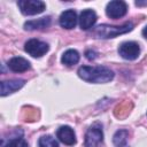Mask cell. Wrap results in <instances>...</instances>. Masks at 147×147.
<instances>
[{
    "label": "cell",
    "mask_w": 147,
    "mask_h": 147,
    "mask_svg": "<svg viewBox=\"0 0 147 147\" xmlns=\"http://www.w3.org/2000/svg\"><path fill=\"white\" fill-rule=\"evenodd\" d=\"M78 76L88 83L94 84H103L108 83L114 78V72L107 67L98 65V67H90L83 65L78 69Z\"/></svg>",
    "instance_id": "6da1fadb"
},
{
    "label": "cell",
    "mask_w": 147,
    "mask_h": 147,
    "mask_svg": "<svg viewBox=\"0 0 147 147\" xmlns=\"http://www.w3.org/2000/svg\"><path fill=\"white\" fill-rule=\"evenodd\" d=\"M133 29V24L131 22H126L123 25H109V24H100L95 26L92 31V34L95 38L108 39L115 38L119 34H124L130 32Z\"/></svg>",
    "instance_id": "7a4b0ae2"
},
{
    "label": "cell",
    "mask_w": 147,
    "mask_h": 147,
    "mask_svg": "<svg viewBox=\"0 0 147 147\" xmlns=\"http://www.w3.org/2000/svg\"><path fill=\"white\" fill-rule=\"evenodd\" d=\"M103 141L102 126L98 123L88 127L85 134V147H100Z\"/></svg>",
    "instance_id": "3957f363"
},
{
    "label": "cell",
    "mask_w": 147,
    "mask_h": 147,
    "mask_svg": "<svg viewBox=\"0 0 147 147\" xmlns=\"http://www.w3.org/2000/svg\"><path fill=\"white\" fill-rule=\"evenodd\" d=\"M17 5L24 15H37L46 9L45 2L40 0H20Z\"/></svg>",
    "instance_id": "277c9868"
},
{
    "label": "cell",
    "mask_w": 147,
    "mask_h": 147,
    "mask_svg": "<svg viewBox=\"0 0 147 147\" xmlns=\"http://www.w3.org/2000/svg\"><path fill=\"white\" fill-rule=\"evenodd\" d=\"M24 49L28 54H30L31 56L33 57H40L42 55H45L49 47L46 42L41 41V40H38V39H30L25 42L24 45Z\"/></svg>",
    "instance_id": "5b68a950"
},
{
    "label": "cell",
    "mask_w": 147,
    "mask_h": 147,
    "mask_svg": "<svg viewBox=\"0 0 147 147\" xmlns=\"http://www.w3.org/2000/svg\"><path fill=\"white\" fill-rule=\"evenodd\" d=\"M118 53L125 60H136L140 54L139 44L136 41H125L121 44V46L118 47Z\"/></svg>",
    "instance_id": "8992f818"
},
{
    "label": "cell",
    "mask_w": 147,
    "mask_h": 147,
    "mask_svg": "<svg viewBox=\"0 0 147 147\" xmlns=\"http://www.w3.org/2000/svg\"><path fill=\"white\" fill-rule=\"evenodd\" d=\"M127 11V5L124 1L121 0H114L108 2L107 7H106V14L108 17L110 18H119L123 17Z\"/></svg>",
    "instance_id": "52a82bcc"
},
{
    "label": "cell",
    "mask_w": 147,
    "mask_h": 147,
    "mask_svg": "<svg viewBox=\"0 0 147 147\" xmlns=\"http://www.w3.org/2000/svg\"><path fill=\"white\" fill-rule=\"evenodd\" d=\"M56 137L59 138V140L61 142H63L64 145H68V146H72L77 141L76 140V133H75L74 129L68 126V125L60 126L56 131Z\"/></svg>",
    "instance_id": "ba28073f"
},
{
    "label": "cell",
    "mask_w": 147,
    "mask_h": 147,
    "mask_svg": "<svg viewBox=\"0 0 147 147\" xmlns=\"http://www.w3.org/2000/svg\"><path fill=\"white\" fill-rule=\"evenodd\" d=\"M25 84V80L23 79H10V80H3L0 84V94L1 96H6L8 94L14 93L15 91L22 88Z\"/></svg>",
    "instance_id": "9c48e42d"
},
{
    "label": "cell",
    "mask_w": 147,
    "mask_h": 147,
    "mask_svg": "<svg viewBox=\"0 0 147 147\" xmlns=\"http://www.w3.org/2000/svg\"><path fill=\"white\" fill-rule=\"evenodd\" d=\"M77 14L74 9H68V10H64L61 16H60V20H59V23L60 25L63 28V29H74L77 24Z\"/></svg>",
    "instance_id": "30bf717a"
},
{
    "label": "cell",
    "mask_w": 147,
    "mask_h": 147,
    "mask_svg": "<svg viewBox=\"0 0 147 147\" xmlns=\"http://www.w3.org/2000/svg\"><path fill=\"white\" fill-rule=\"evenodd\" d=\"M79 25L83 30L91 29L96 22V14L92 9H84L79 15Z\"/></svg>",
    "instance_id": "8fae6325"
},
{
    "label": "cell",
    "mask_w": 147,
    "mask_h": 147,
    "mask_svg": "<svg viewBox=\"0 0 147 147\" xmlns=\"http://www.w3.org/2000/svg\"><path fill=\"white\" fill-rule=\"evenodd\" d=\"M8 68L14 71V72H24L26 70L30 69V62L28 60H25L24 57H21V56H15V57H11L8 63H7Z\"/></svg>",
    "instance_id": "7c38bea8"
},
{
    "label": "cell",
    "mask_w": 147,
    "mask_h": 147,
    "mask_svg": "<svg viewBox=\"0 0 147 147\" xmlns=\"http://www.w3.org/2000/svg\"><path fill=\"white\" fill-rule=\"evenodd\" d=\"M51 25V17L46 16V17H41L38 20H31L24 23V29L32 31V30H44L47 29Z\"/></svg>",
    "instance_id": "4fadbf2b"
},
{
    "label": "cell",
    "mask_w": 147,
    "mask_h": 147,
    "mask_svg": "<svg viewBox=\"0 0 147 147\" xmlns=\"http://www.w3.org/2000/svg\"><path fill=\"white\" fill-rule=\"evenodd\" d=\"M61 62L68 67L75 65L79 62V53L76 49H68L63 53L61 57Z\"/></svg>",
    "instance_id": "5bb4252c"
},
{
    "label": "cell",
    "mask_w": 147,
    "mask_h": 147,
    "mask_svg": "<svg viewBox=\"0 0 147 147\" xmlns=\"http://www.w3.org/2000/svg\"><path fill=\"white\" fill-rule=\"evenodd\" d=\"M127 137L129 132L126 130H118L113 137V142L116 147H127Z\"/></svg>",
    "instance_id": "9a60e30c"
},
{
    "label": "cell",
    "mask_w": 147,
    "mask_h": 147,
    "mask_svg": "<svg viewBox=\"0 0 147 147\" xmlns=\"http://www.w3.org/2000/svg\"><path fill=\"white\" fill-rule=\"evenodd\" d=\"M38 144H39V147H59V144L55 140V138H53L49 134L40 137Z\"/></svg>",
    "instance_id": "2e32d148"
},
{
    "label": "cell",
    "mask_w": 147,
    "mask_h": 147,
    "mask_svg": "<svg viewBox=\"0 0 147 147\" xmlns=\"http://www.w3.org/2000/svg\"><path fill=\"white\" fill-rule=\"evenodd\" d=\"M2 147H29V145L23 138L15 137V138L10 139L7 144H3Z\"/></svg>",
    "instance_id": "e0dca14e"
},
{
    "label": "cell",
    "mask_w": 147,
    "mask_h": 147,
    "mask_svg": "<svg viewBox=\"0 0 147 147\" xmlns=\"http://www.w3.org/2000/svg\"><path fill=\"white\" fill-rule=\"evenodd\" d=\"M85 55H86V57H87L88 60H94V59L96 57V53H95L94 51H92V49H88V51H86Z\"/></svg>",
    "instance_id": "ac0fdd59"
},
{
    "label": "cell",
    "mask_w": 147,
    "mask_h": 147,
    "mask_svg": "<svg viewBox=\"0 0 147 147\" xmlns=\"http://www.w3.org/2000/svg\"><path fill=\"white\" fill-rule=\"evenodd\" d=\"M142 36H144V37L147 39V25H146V26L142 29Z\"/></svg>",
    "instance_id": "d6986e66"
},
{
    "label": "cell",
    "mask_w": 147,
    "mask_h": 147,
    "mask_svg": "<svg viewBox=\"0 0 147 147\" xmlns=\"http://www.w3.org/2000/svg\"><path fill=\"white\" fill-rule=\"evenodd\" d=\"M136 5H137V6H141V5H147V2H139V1H137Z\"/></svg>",
    "instance_id": "ffe728a7"
}]
</instances>
